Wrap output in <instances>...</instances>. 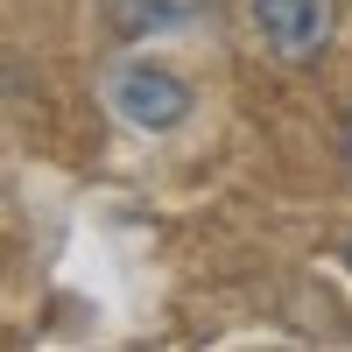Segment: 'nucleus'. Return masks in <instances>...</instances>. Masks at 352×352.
<instances>
[{"label":"nucleus","instance_id":"obj_1","mask_svg":"<svg viewBox=\"0 0 352 352\" xmlns=\"http://www.w3.org/2000/svg\"><path fill=\"white\" fill-rule=\"evenodd\" d=\"M106 113H120L141 134H169L190 113V85L162 64H148V56H127V64L106 71Z\"/></svg>","mask_w":352,"mask_h":352},{"label":"nucleus","instance_id":"obj_2","mask_svg":"<svg viewBox=\"0 0 352 352\" xmlns=\"http://www.w3.org/2000/svg\"><path fill=\"white\" fill-rule=\"evenodd\" d=\"M254 28L282 64H317L331 50V28H338V0H247Z\"/></svg>","mask_w":352,"mask_h":352},{"label":"nucleus","instance_id":"obj_3","mask_svg":"<svg viewBox=\"0 0 352 352\" xmlns=\"http://www.w3.org/2000/svg\"><path fill=\"white\" fill-rule=\"evenodd\" d=\"M113 21L127 28V36H141V28H176V21H190L197 0H106Z\"/></svg>","mask_w":352,"mask_h":352},{"label":"nucleus","instance_id":"obj_4","mask_svg":"<svg viewBox=\"0 0 352 352\" xmlns=\"http://www.w3.org/2000/svg\"><path fill=\"white\" fill-rule=\"evenodd\" d=\"M345 162H352V113H345Z\"/></svg>","mask_w":352,"mask_h":352},{"label":"nucleus","instance_id":"obj_5","mask_svg":"<svg viewBox=\"0 0 352 352\" xmlns=\"http://www.w3.org/2000/svg\"><path fill=\"white\" fill-rule=\"evenodd\" d=\"M338 254H345V268H352V240H345V247H338Z\"/></svg>","mask_w":352,"mask_h":352}]
</instances>
